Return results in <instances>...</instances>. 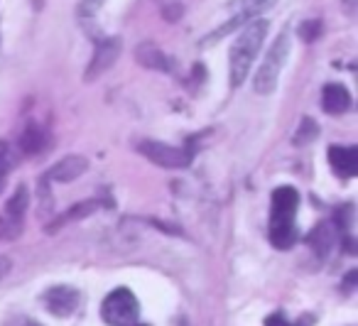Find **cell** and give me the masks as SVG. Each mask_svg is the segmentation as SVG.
<instances>
[{
    "mask_svg": "<svg viewBox=\"0 0 358 326\" xmlns=\"http://www.w3.org/2000/svg\"><path fill=\"white\" fill-rule=\"evenodd\" d=\"M268 30H270L268 20H250L248 25L243 27V32L238 35V40L234 42L231 55H229V79L234 89H238V86L248 79L250 66H253L265 37H268Z\"/></svg>",
    "mask_w": 358,
    "mask_h": 326,
    "instance_id": "obj_1",
    "label": "cell"
},
{
    "mask_svg": "<svg viewBox=\"0 0 358 326\" xmlns=\"http://www.w3.org/2000/svg\"><path fill=\"white\" fill-rule=\"evenodd\" d=\"M299 208V194L292 187H280L273 192L270 208V243L280 250H287L297 243L299 233L294 228V213Z\"/></svg>",
    "mask_w": 358,
    "mask_h": 326,
    "instance_id": "obj_2",
    "label": "cell"
},
{
    "mask_svg": "<svg viewBox=\"0 0 358 326\" xmlns=\"http://www.w3.org/2000/svg\"><path fill=\"white\" fill-rule=\"evenodd\" d=\"M287 57H289V35L282 32V35L273 42V47L268 50L265 59L260 62L258 74H255V94H263V96L273 94L280 81V74H282L285 64H287Z\"/></svg>",
    "mask_w": 358,
    "mask_h": 326,
    "instance_id": "obj_3",
    "label": "cell"
},
{
    "mask_svg": "<svg viewBox=\"0 0 358 326\" xmlns=\"http://www.w3.org/2000/svg\"><path fill=\"white\" fill-rule=\"evenodd\" d=\"M138 299L130 290L118 287L101 304V316L108 326H133L138 321Z\"/></svg>",
    "mask_w": 358,
    "mask_h": 326,
    "instance_id": "obj_4",
    "label": "cell"
},
{
    "mask_svg": "<svg viewBox=\"0 0 358 326\" xmlns=\"http://www.w3.org/2000/svg\"><path fill=\"white\" fill-rule=\"evenodd\" d=\"M27 199L30 192L27 187H17L13 197L8 199L6 208L0 213V241H15L25 228V211H27Z\"/></svg>",
    "mask_w": 358,
    "mask_h": 326,
    "instance_id": "obj_5",
    "label": "cell"
},
{
    "mask_svg": "<svg viewBox=\"0 0 358 326\" xmlns=\"http://www.w3.org/2000/svg\"><path fill=\"white\" fill-rule=\"evenodd\" d=\"M140 155L150 160L152 164L164 169H185L192 164V153L189 150H182V148H174V145L167 143H157V140H143L138 145Z\"/></svg>",
    "mask_w": 358,
    "mask_h": 326,
    "instance_id": "obj_6",
    "label": "cell"
},
{
    "mask_svg": "<svg viewBox=\"0 0 358 326\" xmlns=\"http://www.w3.org/2000/svg\"><path fill=\"white\" fill-rule=\"evenodd\" d=\"M273 6H275V0H260V3H253V6L241 8V10H236V15L231 17V20L226 22V25H221L219 30H214L209 37H204V40H201V45L209 47V45H214V42L224 40V37L231 35L234 30H238V27H245L250 20H258L260 13H265L268 8H273Z\"/></svg>",
    "mask_w": 358,
    "mask_h": 326,
    "instance_id": "obj_7",
    "label": "cell"
},
{
    "mask_svg": "<svg viewBox=\"0 0 358 326\" xmlns=\"http://www.w3.org/2000/svg\"><path fill=\"white\" fill-rule=\"evenodd\" d=\"M79 302H81V295L74 287H66V285L52 287V290H47L45 295H42L45 309L55 316H71L79 309Z\"/></svg>",
    "mask_w": 358,
    "mask_h": 326,
    "instance_id": "obj_8",
    "label": "cell"
},
{
    "mask_svg": "<svg viewBox=\"0 0 358 326\" xmlns=\"http://www.w3.org/2000/svg\"><path fill=\"white\" fill-rule=\"evenodd\" d=\"M120 47L123 45H120L118 37H108V40L99 42L94 57H91V62H89V69H86V74H84V81H96L101 74H106V71L115 64V59H118Z\"/></svg>",
    "mask_w": 358,
    "mask_h": 326,
    "instance_id": "obj_9",
    "label": "cell"
},
{
    "mask_svg": "<svg viewBox=\"0 0 358 326\" xmlns=\"http://www.w3.org/2000/svg\"><path fill=\"white\" fill-rule=\"evenodd\" d=\"M89 169V162L81 155H69V157L59 160L57 164H52L50 172L42 177V182H59V184H69L74 179H79L81 174Z\"/></svg>",
    "mask_w": 358,
    "mask_h": 326,
    "instance_id": "obj_10",
    "label": "cell"
},
{
    "mask_svg": "<svg viewBox=\"0 0 358 326\" xmlns=\"http://www.w3.org/2000/svg\"><path fill=\"white\" fill-rule=\"evenodd\" d=\"M329 164L334 174L343 179H351L358 174V148H343V145H331L329 148Z\"/></svg>",
    "mask_w": 358,
    "mask_h": 326,
    "instance_id": "obj_11",
    "label": "cell"
},
{
    "mask_svg": "<svg viewBox=\"0 0 358 326\" xmlns=\"http://www.w3.org/2000/svg\"><path fill=\"white\" fill-rule=\"evenodd\" d=\"M322 106L329 115H341L351 108V94L341 84H327L322 91Z\"/></svg>",
    "mask_w": 358,
    "mask_h": 326,
    "instance_id": "obj_12",
    "label": "cell"
},
{
    "mask_svg": "<svg viewBox=\"0 0 358 326\" xmlns=\"http://www.w3.org/2000/svg\"><path fill=\"white\" fill-rule=\"evenodd\" d=\"M99 206H101V201L99 199H89V201H79V204H74L71 208H66L64 213H59V216L55 218V221L47 226V233H57L59 228H64V226H69L71 221H79V218H86V216H91L94 211H99Z\"/></svg>",
    "mask_w": 358,
    "mask_h": 326,
    "instance_id": "obj_13",
    "label": "cell"
},
{
    "mask_svg": "<svg viewBox=\"0 0 358 326\" xmlns=\"http://www.w3.org/2000/svg\"><path fill=\"white\" fill-rule=\"evenodd\" d=\"M336 231H334V226L331 223H319L317 228H314L312 233H309V238H307V243L312 246V250L317 253L319 257H327L329 253L334 250V246H336Z\"/></svg>",
    "mask_w": 358,
    "mask_h": 326,
    "instance_id": "obj_14",
    "label": "cell"
},
{
    "mask_svg": "<svg viewBox=\"0 0 358 326\" xmlns=\"http://www.w3.org/2000/svg\"><path fill=\"white\" fill-rule=\"evenodd\" d=\"M135 59H138L143 66H148V69L169 71V59L162 55V50H159L157 45H152V42H143V45H138V50H135Z\"/></svg>",
    "mask_w": 358,
    "mask_h": 326,
    "instance_id": "obj_15",
    "label": "cell"
},
{
    "mask_svg": "<svg viewBox=\"0 0 358 326\" xmlns=\"http://www.w3.org/2000/svg\"><path fill=\"white\" fill-rule=\"evenodd\" d=\"M47 145V130L40 123H27L25 130L20 133V150L25 155L42 153Z\"/></svg>",
    "mask_w": 358,
    "mask_h": 326,
    "instance_id": "obj_16",
    "label": "cell"
},
{
    "mask_svg": "<svg viewBox=\"0 0 358 326\" xmlns=\"http://www.w3.org/2000/svg\"><path fill=\"white\" fill-rule=\"evenodd\" d=\"M317 135H319V125L314 123L312 118H304L302 120V125H299V130L294 133V145H309V143H314L317 140Z\"/></svg>",
    "mask_w": 358,
    "mask_h": 326,
    "instance_id": "obj_17",
    "label": "cell"
},
{
    "mask_svg": "<svg viewBox=\"0 0 358 326\" xmlns=\"http://www.w3.org/2000/svg\"><path fill=\"white\" fill-rule=\"evenodd\" d=\"M13 169V153H10V145L6 140H0V192L6 187V179Z\"/></svg>",
    "mask_w": 358,
    "mask_h": 326,
    "instance_id": "obj_18",
    "label": "cell"
},
{
    "mask_svg": "<svg viewBox=\"0 0 358 326\" xmlns=\"http://www.w3.org/2000/svg\"><path fill=\"white\" fill-rule=\"evenodd\" d=\"M319 35H322V22L319 20H307L299 25V37H302L304 42H314Z\"/></svg>",
    "mask_w": 358,
    "mask_h": 326,
    "instance_id": "obj_19",
    "label": "cell"
},
{
    "mask_svg": "<svg viewBox=\"0 0 358 326\" xmlns=\"http://www.w3.org/2000/svg\"><path fill=\"white\" fill-rule=\"evenodd\" d=\"M106 0H81V15L84 17H94L96 13L103 8Z\"/></svg>",
    "mask_w": 358,
    "mask_h": 326,
    "instance_id": "obj_20",
    "label": "cell"
},
{
    "mask_svg": "<svg viewBox=\"0 0 358 326\" xmlns=\"http://www.w3.org/2000/svg\"><path fill=\"white\" fill-rule=\"evenodd\" d=\"M182 15H185V8L177 6V3H174V6H164L162 8V17H164V20H169V22H177Z\"/></svg>",
    "mask_w": 358,
    "mask_h": 326,
    "instance_id": "obj_21",
    "label": "cell"
},
{
    "mask_svg": "<svg viewBox=\"0 0 358 326\" xmlns=\"http://www.w3.org/2000/svg\"><path fill=\"white\" fill-rule=\"evenodd\" d=\"M265 326H294V324H289L282 314H273V316H268V319H265Z\"/></svg>",
    "mask_w": 358,
    "mask_h": 326,
    "instance_id": "obj_22",
    "label": "cell"
},
{
    "mask_svg": "<svg viewBox=\"0 0 358 326\" xmlns=\"http://www.w3.org/2000/svg\"><path fill=\"white\" fill-rule=\"evenodd\" d=\"M13 270V260L8 255H0V280Z\"/></svg>",
    "mask_w": 358,
    "mask_h": 326,
    "instance_id": "obj_23",
    "label": "cell"
},
{
    "mask_svg": "<svg viewBox=\"0 0 358 326\" xmlns=\"http://www.w3.org/2000/svg\"><path fill=\"white\" fill-rule=\"evenodd\" d=\"M253 3H260V0H231L229 8L236 13V10H241V8H245V6H253Z\"/></svg>",
    "mask_w": 358,
    "mask_h": 326,
    "instance_id": "obj_24",
    "label": "cell"
},
{
    "mask_svg": "<svg viewBox=\"0 0 358 326\" xmlns=\"http://www.w3.org/2000/svg\"><path fill=\"white\" fill-rule=\"evenodd\" d=\"M8 326H42L40 321H35V319H13Z\"/></svg>",
    "mask_w": 358,
    "mask_h": 326,
    "instance_id": "obj_25",
    "label": "cell"
},
{
    "mask_svg": "<svg viewBox=\"0 0 358 326\" xmlns=\"http://www.w3.org/2000/svg\"><path fill=\"white\" fill-rule=\"evenodd\" d=\"M133 326H148V324H133Z\"/></svg>",
    "mask_w": 358,
    "mask_h": 326,
    "instance_id": "obj_26",
    "label": "cell"
}]
</instances>
